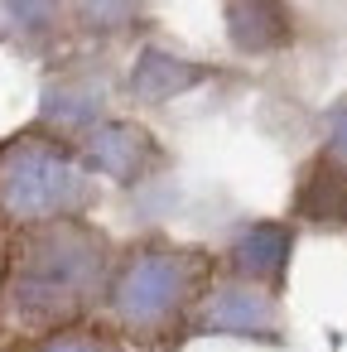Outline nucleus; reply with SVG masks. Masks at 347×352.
Instances as JSON below:
<instances>
[{
  "label": "nucleus",
  "instance_id": "obj_1",
  "mask_svg": "<svg viewBox=\"0 0 347 352\" xmlns=\"http://www.w3.org/2000/svg\"><path fill=\"white\" fill-rule=\"evenodd\" d=\"M116 236L92 217H63L5 236V328L44 338L102 318Z\"/></svg>",
  "mask_w": 347,
  "mask_h": 352
},
{
  "label": "nucleus",
  "instance_id": "obj_2",
  "mask_svg": "<svg viewBox=\"0 0 347 352\" xmlns=\"http://www.w3.org/2000/svg\"><path fill=\"white\" fill-rule=\"evenodd\" d=\"M222 261L198 241L145 232L116 246L102 299V323L131 352H179L193 338L198 309L217 285Z\"/></svg>",
  "mask_w": 347,
  "mask_h": 352
},
{
  "label": "nucleus",
  "instance_id": "obj_3",
  "mask_svg": "<svg viewBox=\"0 0 347 352\" xmlns=\"http://www.w3.org/2000/svg\"><path fill=\"white\" fill-rule=\"evenodd\" d=\"M97 203V174L78 140L54 126H25L0 140V232L15 236L44 222L87 217Z\"/></svg>",
  "mask_w": 347,
  "mask_h": 352
},
{
  "label": "nucleus",
  "instance_id": "obj_4",
  "mask_svg": "<svg viewBox=\"0 0 347 352\" xmlns=\"http://www.w3.org/2000/svg\"><path fill=\"white\" fill-rule=\"evenodd\" d=\"M193 338H251V342H280L284 338V318H280V294L217 275V285L208 289Z\"/></svg>",
  "mask_w": 347,
  "mask_h": 352
},
{
  "label": "nucleus",
  "instance_id": "obj_5",
  "mask_svg": "<svg viewBox=\"0 0 347 352\" xmlns=\"http://www.w3.org/2000/svg\"><path fill=\"white\" fill-rule=\"evenodd\" d=\"M78 140V150H82V160H87V169L97 174V179H116V184H135V179H145L150 169H155V140L140 131V126H131V121H97V126H87L82 135H73Z\"/></svg>",
  "mask_w": 347,
  "mask_h": 352
},
{
  "label": "nucleus",
  "instance_id": "obj_6",
  "mask_svg": "<svg viewBox=\"0 0 347 352\" xmlns=\"http://www.w3.org/2000/svg\"><path fill=\"white\" fill-rule=\"evenodd\" d=\"M289 251H294L289 222H251V227H241V232L232 236V246H227L217 261H222V275L280 294L284 270H289Z\"/></svg>",
  "mask_w": 347,
  "mask_h": 352
},
{
  "label": "nucleus",
  "instance_id": "obj_7",
  "mask_svg": "<svg viewBox=\"0 0 347 352\" xmlns=\"http://www.w3.org/2000/svg\"><path fill=\"white\" fill-rule=\"evenodd\" d=\"M294 212H299L304 222H342V227H347V164L323 150V155L304 169V179H299Z\"/></svg>",
  "mask_w": 347,
  "mask_h": 352
},
{
  "label": "nucleus",
  "instance_id": "obj_8",
  "mask_svg": "<svg viewBox=\"0 0 347 352\" xmlns=\"http://www.w3.org/2000/svg\"><path fill=\"white\" fill-rule=\"evenodd\" d=\"M227 25L232 44H241L246 54H265L289 39V15L280 0H227Z\"/></svg>",
  "mask_w": 347,
  "mask_h": 352
},
{
  "label": "nucleus",
  "instance_id": "obj_9",
  "mask_svg": "<svg viewBox=\"0 0 347 352\" xmlns=\"http://www.w3.org/2000/svg\"><path fill=\"white\" fill-rule=\"evenodd\" d=\"M15 352H131V347L102 318H92V323H73V328H58L44 338H20Z\"/></svg>",
  "mask_w": 347,
  "mask_h": 352
},
{
  "label": "nucleus",
  "instance_id": "obj_10",
  "mask_svg": "<svg viewBox=\"0 0 347 352\" xmlns=\"http://www.w3.org/2000/svg\"><path fill=\"white\" fill-rule=\"evenodd\" d=\"M0 328H5V232H0Z\"/></svg>",
  "mask_w": 347,
  "mask_h": 352
},
{
  "label": "nucleus",
  "instance_id": "obj_11",
  "mask_svg": "<svg viewBox=\"0 0 347 352\" xmlns=\"http://www.w3.org/2000/svg\"><path fill=\"white\" fill-rule=\"evenodd\" d=\"M0 352H15V347H0Z\"/></svg>",
  "mask_w": 347,
  "mask_h": 352
}]
</instances>
